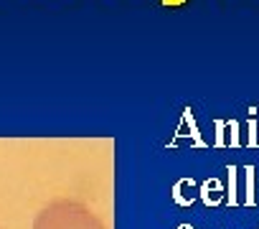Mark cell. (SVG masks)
Masks as SVG:
<instances>
[{
  "instance_id": "6da1fadb",
  "label": "cell",
  "mask_w": 259,
  "mask_h": 229,
  "mask_svg": "<svg viewBox=\"0 0 259 229\" xmlns=\"http://www.w3.org/2000/svg\"><path fill=\"white\" fill-rule=\"evenodd\" d=\"M33 229H97V224L79 206L56 201L36 216Z\"/></svg>"
},
{
  "instance_id": "277c9868",
  "label": "cell",
  "mask_w": 259,
  "mask_h": 229,
  "mask_svg": "<svg viewBox=\"0 0 259 229\" xmlns=\"http://www.w3.org/2000/svg\"><path fill=\"white\" fill-rule=\"evenodd\" d=\"M160 3H163L165 8H181V6L186 3V0H160Z\"/></svg>"
},
{
  "instance_id": "3957f363",
  "label": "cell",
  "mask_w": 259,
  "mask_h": 229,
  "mask_svg": "<svg viewBox=\"0 0 259 229\" xmlns=\"http://www.w3.org/2000/svg\"><path fill=\"white\" fill-rule=\"evenodd\" d=\"M236 171L234 168H229V188H231V204H236V196H234V191H236Z\"/></svg>"
},
{
  "instance_id": "7a4b0ae2",
  "label": "cell",
  "mask_w": 259,
  "mask_h": 229,
  "mask_svg": "<svg viewBox=\"0 0 259 229\" xmlns=\"http://www.w3.org/2000/svg\"><path fill=\"white\" fill-rule=\"evenodd\" d=\"M246 204H254V168H246Z\"/></svg>"
}]
</instances>
